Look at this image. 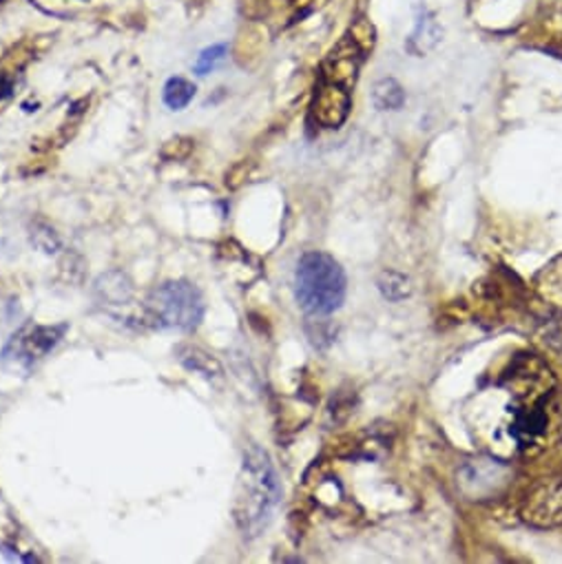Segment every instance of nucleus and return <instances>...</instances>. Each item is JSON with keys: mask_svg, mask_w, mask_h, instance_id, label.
Listing matches in <instances>:
<instances>
[{"mask_svg": "<svg viewBox=\"0 0 562 564\" xmlns=\"http://www.w3.org/2000/svg\"><path fill=\"white\" fill-rule=\"evenodd\" d=\"M226 54H228V47L226 45H213V47H206L195 65H193V74L197 76H208L210 72H215L224 61H226Z\"/></svg>", "mask_w": 562, "mask_h": 564, "instance_id": "nucleus-12", "label": "nucleus"}, {"mask_svg": "<svg viewBox=\"0 0 562 564\" xmlns=\"http://www.w3.org/2000/svg\"><path fill=\"white\" fill-rule=\"evenodd\" d=\"M281 487L270 456L259 447H248L237 476L233 518L246 538L259 535L272 518Z\"/></svg>", "mask_w": 562, "mask_h": 564, "instance_id": "nucleus-1", "label": "nucleus"}, {"mask_svg": "<svg viewBox=\"0 0 562 564\" xmlns=\"http://www.w3.org/2000/svg\"><path fill=\"white\" fill-rule=\"evenodd\" d=\"M348 279L342 263L322 250L306 252L295 270V300L311 317H328L346 302Z\"/></svg>", "mask_w": 562, "mask_h": 564, "instance_id": "nucleus-2", "label": "nucleus"}, {"mask_svg": "<svg viewBox=\"0 0 562 564\" xmlns=\"http://www.w3.org/2000/svg\"><path fill=\"white\" fill-rule=\"evenodd\" d=\"M98 302L100 306L114 315V317H122L125 322H129V306L133 302V291H131V284L127 281L125 274L120 272H109L105 276L98 279Z\"/></svg>", "mask_w": 562, "mask_h": 564, "instance_id": "nucleus-7", "label": "nucleus"}, {"mask_svg": "<svg viewBox=\"0 0 562 564\" xmlns=\"http://www.w3.org/2000/svg\"><path fill=\"white\" fill-rule=\"evenodd\" d=\"M12 87H14V83L8 76H0V100L12 94Z\"/></svg>", "mask_w": 562, "mask_h": 564, "instance_id": "nucleus-14", "label": "nucleus"}, {"mask_svg": "<svg viewBox=\"0 0 562 564\" xmlns=\"http://www.w3.org/2000/svg\"><path fill=\"white\" fill-rule=\"evenodd\" d=\"M348 111H350V87L322 78L315 94V105H313L315 120L326 129H337L348 118Z\"/></svg>", "mask_w": 562, "mask_h": 564, "instance_id": "nucleus-6", "label": "nucleus"}, {"mask_svg": "<svg viewBox=\"0 0 562 564\" xmlns=\"http://www.w3.org/2000/svg\"><path fill=\"white\" fill-rule=\"evenodd\" d=\"M177 357L180 361L193 370V372H199L204 377H213V375H221V366L210 357L206 355L204 350L195 348V346H180L177 348Z\"/></svg>", "mask_w": 562, "mask_h": 564, "instance_id": "nucleus-10", "label": "nucleus"}, {"mask_svg": "<svg viewBox=\"0 0 562 564\" xmlns=\"http://www.w3.org/2000/svg\"><path fill=\"white\" fill-rule=\"evenodd\" d=\"M195 85L182 76H175V78H169L166 85H164V91H162V100L164 105L171 109V111H182L186 109L193 98H195Z\"/></svg>", "mask_w": 562, "mask_h": 564, "instance_id": "nucleus-8", "label": "nucleus"}, {"mask_svg": "<svg viewBox=\"0 0 562 564\" xmlns=\"http://www.w3.org/2000/svg\"><path fill=\"white\" fill-rule=\"evenodd\" d=\"M67 330V324L43 326L28 322L8 339L3 350H0V366L14 375H30L43 359H47V355L54 352Z\"/></svg>", "mask_w": 562, "mask_h": 564, "instance_id": "nucleus-4", "label": "nucleus"}, {"mask_svg": "<svg viewBox=\"0 0 562 564\" xmlns=\"http://www.w3.org/2000/svg\"><path fill=\"white\" fill-rule=\"evenodd\" d=\"M377 286L388 302H403L412 295V281L397 270H383L379 274Z\"/></svg>", "mask_w": 562, "mask_h": 564, "instance_id": "nucleus-9", "label": "nucleus"}, {"mask_svg": "<svg viewBox=\"0 0 562 564\" xmlns=\"http://www.w3.org/2000/svg\"><path fill=\"white\" fill-rule=\"evenodd\" d=\"M204 319L202 293L188 281H166L151 291L142 304V326L155 330L193 333Z\"/></svg>", "mask_w": 562, "mask_h": 564, "instance_id": "nucleus-3", "label": "nucleus"}, {"mask_svg": "<svg viewBox=\"0 0 562 564\" xmlns=\"http://www.w3.org/2000/svg\"><path fill=\"white\" fill-rule=\"evenodd\" d=\"M522 516L538 527H553L562 522V478L544 480L525 500Z\"/></svg>", "mask_w": 562, "mask_h": 564, "instance_id": "nucleus-5", "label": "nucleus"}, {"mask_svg": "<svg viewBox=\"0 0 562 564\" xmlns=\"http://www.w3.org/2000/svg\"><path fill=\"white\" fill-rule=\"evenodd\" d=\"M372 100H375V107L381 109V111H397V109L403 107L406 94H403V89H401V85L397 80L388 78V80H381L375 87Z\"/></svg>", "mask_w": 562, "mask_h": 564, "instance_id": "nucleus-11", "label": "nucleus"}, {"mask_svg": "<svg viewBox=\"0 0 562 564\" xmlns=\"http://www.w3.org/2000/svg\"><path fill=\"white\" fill-rule=\"evenodd\" d=\"M544 344L551 346L562 357V322L549 326V330L544 333Z\"/></svg>", "mask_w": 562, "mask_h": 564, "instance_id": "nucleus-13", "label": "nucleus"}]
</instances>
